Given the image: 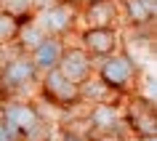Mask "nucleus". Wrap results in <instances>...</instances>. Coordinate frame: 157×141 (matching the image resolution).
<instances>
[{
  "mask_svg": "<svg viewBox=\"0 0 157 141\" xmlns=\"http://www.w3.org/2000/svg\"><path fill=\"white\" fill-rule=\"evenodd\" d=\"M6 128L11 131V136H16V133H29L35 131L37 125H40V117H37V112L29 107H11L6 109Z\"/></svg>",
  "mask_w": 157,
  "mask_h": 141,
  "instance_id": "f257e3e1",
  "label": "nucleus"
},
{
  "mask_svg": "<svg viewBox=\"0 0 157 141\" xmlns=\"http://www.w3.org/2000/svg\"><path fill=\"white\" fill-rule=\"evenodd\" d=\"M45 96H48L53 104H69V101H75L80 96V91H77V85L69 83L61 72H51L48 80H45Z\"/></svg>",
  "mask_w": 157,
  "mask_h": 141,
  "instance_id": "f03ea898",
  "label": "nucleus"
},
{
  "mask_svg": "<svg viewBox=\"0 0 157 141\" xmlns=\"http://www.w3.org/2000/svg\"><path fill=\"white\" fill-rule=\"evenodd\" d=\"M115 32L109 29V27H93L91 32L85 35V45L93 51V53H99V56H104V53H109V51H115Z\"/></svg>",
  "mask_w": 157,
  "mask_h": 141,
  "instance_id": "7ed1b4c3",
  "label": "nucleus"
},
{
  "mask_svg": "<svg viewBox=\"0 0 157 141\" xmlns=\"http://www.w3.org/2000/svg\"><path fill=\"white\" fill-rule=\"evenodd\" d=\"M128 77H131V67H128L125 59L107 61V67L101 69V80H104V85H109V88H125Z\"/></svg>",
  "mask_w": 157,
  "mask_h": 141,
  "instance_id": "20e7f679",
  "label": "nucleus"
},
{
  "mask_svg": "<svg viewBox=\"0 0 157 141\" xmlns=\"http://www.w3.org/2000/svg\"><path fill=\"white\" fill-rule=\"evenodd\" d=\"M131 123L141 136L152 139L155 136V109L149 104H144V101H139L136 107H131Z\"/></svg>",
  "mask_w": 157,
  "mask_h": 141,
  "instance_id": "39448f33",
  "label": "nucleus"
},
{
  "mask_svg": "<svg viewBox=\"0 0 157 141\" xmlns=\"http://www.w3.org/2000/svg\"><path fill=\"white\" fill-rule=\"evenodd\" d=\"M32 75H35V64L32 61H13V64H8L6 72H3V85L19 88V85H24Z\"/></svg>",
  "mask_w": 157,
  "mask_h": 141,
  "instance_id": "423d86ee",
  "label": "nucleus"
},
{
  "mask_svg": "<svg viewBox=\"0 0 157 141\" xmlns=\"http://www.w3.org/2000/svg\"><path fill=\"white\" fill-rule=\"evenodd\" d=\"M56 61H59V45H56V40H43L40 48L35 51V61H32V64L53 67Z\"/></svg>",
  "mask_w": 157,
  "mask_h": 141,
  "instance_id": "0eeeda50",
  "label": "nucleus"
},
{
  "mask_svg": "<svg viewBox=\"0 0 157 141\" xmlns=\"http://www.w3.org/2000/svg\"><path fill=\"white\" fill-rule=\"evenodd\" d=\"M16 32H19V21L11 13H0V43L16 37Z\"/></svg>",
  "mask_w": 157,
  "mask_h": 141,
  "instance_id": "6e6552de",
  "label": "nucleus"
},
{
  "mask_svg": "<svg viewBox=\"0 0 157 141\" xmlns=\"http://www.w3.org/2000/svg\"><path fill=\"white\" fill-rule=\"evenodd\" d=\"M112 120H115L112 107H99V109L91 115V123L96 125V128H112Z\"/></svg>",
  "mask_w": 157,
  "mask_h": 141,
  "instance_id": "1a4fd4ad",
  "label": "nucleus"
},
{
  "mask_svg": "<svg viewBox=\"0 0 157 141\" xmlns=\"http://www.w3.org/2000/svg\"><path fill=\"white\" fill-rule=\"evenodd\" d=\"M67 141H85V139H77V136H67Z\"/></svg>",
  "mask_w": 157,
  "mask_h": 141,
  "instance_id": "9d476101",
  "label": "nucleus"
},
{
  "mask_svg": "<svg viewBox=\"0 0 157 141\" xmlns=\"http://www.w3.org/2000/svg\"><path fill=\"white\" fill-rule=\"evenodd\" d=\"M88 3H91V6H96V3H104V0H88Z\"/></svg>",
  "mask_w": 157,
  "mask_h": 141,
  "instance_id": "9b49d317",
  "label": "nucleus"
}]
</instances>
